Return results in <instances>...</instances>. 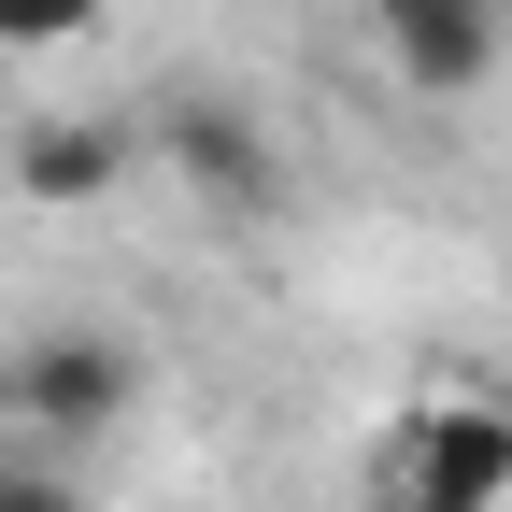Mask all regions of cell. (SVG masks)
<instances>
[{"label": "cell", "mask_w": 512, "mask_h": 512, "mask_svg": "<svg viewBox=\"0 0 512 512\" xmlns=\"http://www.w3.org/2000/svg\"><path fill=\"white\" fill-rule=\"evenodd\" d=\"M128 399H143V356H128L114 328H29L15 356H0V427L15 441H100Z\"/></svg>", "instance_id": "6da1fadb"}, {"label": "cell", "mask_w": 512, "mask_h": 512, "mask_svg": "<svg viewBox=\"0 0 512 512\" xmlns=\"http://www.w3.org/2000/svg\"><path fill=\"white\" fill-rule=\"evenodd\" d=\"M384 484H427L456 512H512V399H484V384H456V399H427L384 427Z\"/></svg>", "instance_id": "7a4b0ae2"}, {"label": "cell", "mask_w": 512, "mask_h": 512, "mask_svg": "<svg viewBox=\"0 0 512 512\" xmlns=\"http://www.w3.org/2000/svg\"><path fill=\"white\" fill-rule=\"evenodd\" d=\"M143 143L200 185V200H228V214H271V200H285V157L256 143V114H228V100H171Z\"/></svg>", "instance_id": "3957f363"}, {"label": "cell", "mask_w": 512, "mask_h": 512, "mask_svg": "<svg viewBox=\"0 0 512 512\" xmlns=\"http://www.w3.org/2000/svg\"><path fill=\"white\" fill-rule=\"evenodd\" d=\"M370 29H384V72L413 100H470L498 72V0H399V15H370Z\"/></svg>", "instance_id": "277c9868"}, {"label": "cell", "mask_w": 512, "mask_h": 512, "mask_svg": "<svg viewBox=\"0 0 512 512\" xmlns=\"http://www.w3.org/2000/svg\"><path fill=\"white\" fill-rule=\"evenodd\" d=\"M128 157H143V128H114V114H29V128H15V200H43V214L114 200Z\"/></svg>", "instance_id": "5b68a950"}, {"label": "cell", "mask_w": 512, "mask_h": 512, "mask_svg": "<svg viewBox=\"0 0 512 512\" xmlns=\"http://www.w3.org/2000/svg\"><path fill=\"white\" fill-rule=\"evenodd\" d=\"M0 512H86V484L57 470V441H0Z\"/></svg>", "instance_id": "8992f818"}, {"label": "cell", "mask_w": 512, "mask_h": 512, "mask_svg": "<svg viewBox=\"0 0 512 512\" xmlns=\"http://www.w3.org/2000/svg\"><path fill=\"white\" fill-rule=\"evenodd\" d=\"M100 0H0V57H43V43H86Z\"/></svg>", "instance_id": "52a82bcc"}, {"label": "cell", "mask_w": 512, "mask_h": 512, "mask_svg": "<svg viewBox=\"0 0 512 512\" xmlns=\"http://www.w3.org/2000/svg\"><path fill=\"white\" fill-rule=\"evenodd\" d=\"M384 512H456V498H427V484H384Z\"/></svg>", "instance_id": "ba28073f"}]
</instances>
